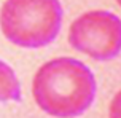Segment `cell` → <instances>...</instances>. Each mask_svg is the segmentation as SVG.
Masks as SVG:
<instances>
[{
  "label": "cell",
  "instance_id": "277c9868",
  "mask_svg": "<svg viewBox=\"0 0 121 118\" xmlns=\"http://www.w3.org/2000/svg\"><path fill=\"white\" fill-rule=\"evenodd\" d=\"M21 83L10 64L0 59V102H21Z\"/></svg>",
  "mask_w": 121,
  "mask_h": 118
},
{
  "label": "cell",
  "instance_id": "3957f363",
  "mask_svg": "<svg viewBox=\"0 0 121 118\" xmlns=\"http://www.w3.org/2000/svg\"><path fill=\"white\" fill-rule=\"evenodd\" d=\"M73 50L94 61H112L121 53V19L107 10H92L75 19L69 31Z\"/></svg>",
  "mask_w": 121,
  "mask_h": 118
},
{
  "label": "cell",
  "instance_id": "7a4b0ae2",
  "mask_svg": "<svg viewBox=\"0 0 121 118\" xmlns=\"http://www.w3.org/2000/svg\"><path fill=\"white\" fill-rule=\"evenodd\" d=\"M64 10L59 0H5L0 8V31L21 48H43L62 29Z\"/></svg>",
  "mask_w": 121,
  "mask_h": 118
},
{
  "label": "cell",
  "instance_id": "8992f818",
  "mask_svg": "<svg viewBox=\"0 0 121 118\" xmlns=\"http://www.w3.org/2000/svg\"><path fill=\"white\" fill-rule=\"evenodd\" d=\"M116 3H118V5H120V6H121V0H116Z\"/></svg>",
  "mask_w": 121,
  "mask_h": 118
},
{
  "label": "cell",
  "instance_id": "6da1fadb",
  "mask_svg": "<svg viewBox=\"0 0 121 118\" xmlns=\"http://www.w3.org/2000/svg\"><path fill=\"white\" fill-rule=\"evenodd\" d=\"M97 81L85 62L56 57L34 75L32 96L40 110L54 118H78L94 104Z\"/></svg>",
  "mask_w": 121,
  "mask_h": 118
},
{
  "label": "cell",
  "instance_id": "5b68a950",
  "mask_svg": "<svg viewBox=\"0 0 121 118\" xmlns=\"http://www.w3.org/2000/svg\"><path fill=\"white\" fill-rule=\"evenodd\" d=\"M108 118H121V89L115 94V97L110 102Z\"/></svg>",
  "mask_w": 121,
  "mask_h": 118
}]
</instances>
